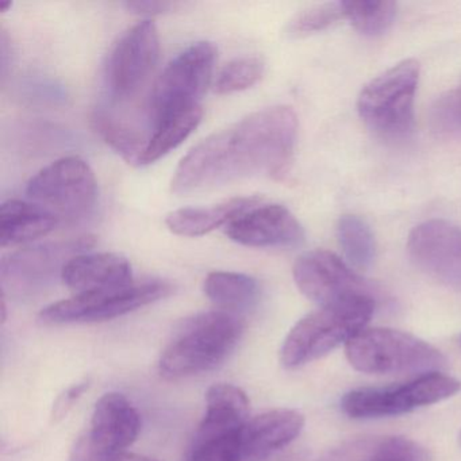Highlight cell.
<instances>
[{"label":"cell","instance_id":"11","mask_svg":"<svg viewBox=\"0 0 461 461\" xmlns=\"http://www.w3.org/2000/svg\"><path fill=\"white\" fill-rule=\"evenodd\" d=\"M141 420L120 393H104L94 409L90 429L77 442L71 461H115L136 441Z\"/></svg>","mask_w":461,"mask_h":461},{"label":"cell","instance_id":"30","mask_svg":"<svg viewBox=\"0 0 461 461\" xmlns=\"http://www.w3.org/2000/svg\"><path fill=\"white\" fill-rule=\"evenodd\" d=\"M364 453H366V444L357 442V444H352L350 447L331 453L322 461H363V458L366 457Z\"/></svg>","mask_w":461,"mask_h":461},{"label":"cell","instance_id":"3","mask_svg":"<svg viewBox=\"0 0 461 461\" xmlns=\"http://www.w3.org/2000/svg\"><path fill=\"white\" fill-rule=\"evenodd\" d=\"M377 301L355 298L321 306L295 323L283 342L280 361L288 369L299 368L333 352L366 329Z\"/></svg>","mask_w":461,"mask_h":461},{"label":"cell","instance_id":"32","mask_svg":"<svg viewBox=\"0 0 461 461\" xmlns=\"http://www.w3.org/2000/svg\"><path fill=\"white\" fill-rule=\"evenodd\" d=\"M115 461H156L153 458L145 457V456L136 455V453H123L122 456L117 458Z\"/></svg>","mask_w":461,"mask_h":461},{"label":"cell","instance_id":"22","mask_svg":"<svg viewBox=\"0 0 461 461\" xmlns=\"http://www.w3.org/2000/svg\"><path fill=\"white\" fill-rule=\"evenodd\" d=\"M339 247L350 266L368 269L376 258V242L366 221L356 215H342L337 225Z\"/></svg>","mask_w":461,"mask_h":461},{"label":"cell","instance_id":"25","mask_svg":"<svg viewBox=\"0 0 461 461\" xmlns=\"http://www.w3.org/2000/svg\"><path fill=\"white\" fill-rule=\"evenodd\" d=\"M264 68L266 67L261 59H234L221 69L215 80L214 91L220 95H228L248 90L260 82Z\"/></svg>","mask_w":461,"mask_h":461},{"label":"cell","instance_id":"1","mask_svg":"<svg viewBox=\"0 0 461 461\" xmlns=\"http://www.w3.org/2000/svg\"><path fill=\"white\" fill-rule=\"evenodd\" d=\"M298 117L291 107H267L202 140L172 177L176 195L203 193L252 177L280 179L293 161Z\"/></svg>","mask_w":461,"mask_h":461},{"label":"cell","instance_id":"10","mask_svg":"<svg viewBox=\"0 0 461 461\" xmlns=\"http://www.w3.org/2000/svg\"><path fill=\"white\" fill-rule=\"evenodd\" d=\"M215 60V45L199 41L179 53L166 67L156 82L150 101L155 122L174 110L199 104V99L212 82Z\"/></svg>","mask_w":461,"mask_h":461},{"label":"cell","instance_id":"15","mask_svg":"<svg viewBox=\"0 0 461 461\" xmlns=\"http://www.w3.org/2000/svg\"><path fill=\"white\" fill-rule=\"evenodd\" d=\"M231 241L250 248L295 247L303 241V228L282 204H258L226 226Z\"/></svg>","mask_w":461,"mask_h":461},{"label":"cell","instance_id":"29","mask_svg":"<svg viewBox=\"0 0 461 461\" xmlns=\"http://www.w3.org/2000/svg\"><path fill=\"white\" fill-rule=\"evenodd\" d=\"M125 7L133 14L153 17V15L168 13L172 7H175V4L166 0H136V2H126Z\"/></svg>","mask_w":461,"mask_h":461},{"label":"cell","instance_id":"13","mask_svg":"<svg viewBox=\"0 0 461 461\" xmlns=\"http://www.w3.org/2000/svg\"><path fill=\"white\" fill-rule=\"evenodd\" d=\"M160 53L158 28L145 20L129 29L113 48L106 67V82L115 99L133 95L155 68Z\"/></svg>","mask_w":461,"mask_h":461},{"label":"cell","instance_id":"14","mask_svg":"<svg viewBox=\"0 0 461 461\" xmlns=\"http://www.w3.org/2000/svg\"><path fill=\"white\" fill-rule=\"evenodd\" d=\"M407 248L418 268L461 290L460 228L447 221H426L412 229Z\"/></svg>","mask_w":461,"mask_h":461},{"label":"cell","instance_id":"7","mask_svg":"<svg viewBox=\"0 0 461 461\" xmlns=\"http://www.w3.org/2000/svg\"><path fill=\"white\" fill-rule=\"evenodd\" d=\"M26 194L60 221L90 214L98 198V182L91 167L80 158H64L42 168L28 183Z\"/></svg>","mask_w":461,"mask_h":461},{"label":"cell","instance_id":"23","mask_svg":"<svg viewBox=\"0 0 461 461\" xmlns=\"http://www.w3.org/2000/svg\"><path fill=\"white\" fill-rule=\"evenodd\" d=\"M94 126L99 136L112 149L131 166L142 167L148 141H145L133 128L104 112L94 115Z\"/></svg>","mask_w":461,"mask_h":461},{"label":"cell","instance_id":"34","mask_svg":"<svg viewBox=\"0 0 461 461\" xmlns=\"http://www.w3.org/2000/svg\"><path fill=\"white\" fill-rule=\"evenodd\" d=\"M457 345L458 347L461 348V334H458V337H457Z\"/></svg>","mask_w":461,"mask_h":461},{"label":"cell","instance_id":"28","mask_svg":"<svg viewBox=\"0 0 461 461\" xmlns=\"http://www.w3.org/2000/svg\"><path fill=\"white\" fill-rule=\"evenodd\" d=\"M368 461H429L425 447L406 437H391L380 442Z\"/></svg>","mask_w":461,"mask_h":461},{"label":"cell","instance_id":"20","mask_svg":"<svg viewBox=\"0 0 461 461\" xmlns=\"http://www.w3.org/2000/svg\"><path fill=\"white\" fill-rule=\"evenodd\" d=\"M203 118L201 104L182 107L164 115L155 122V131L148 140L142 166L155 163L176 149L198 128Z\"/></svg>","mask_w":461,"mask_h":461},{"label":"cell","instance_id":"4","mask_svg":"<svg viewBox=\"0 0 461 461\" xmlns=\"http://www.w3.org/2000/svg\"><path fill=\"white\" fill-rule=\"evenodd\" d=\"M356 371L371 375L431 374L447 368L445 356L433 345L395 329H364L345 345Z\"/></svg>","mask_w":461,"mask_h":461},{"label":"cell","instance_id":"5","mask_svg":"<svg viewBox=\"0 0 461 461\" xmlns=\"http://www.w3.org/2000/svg\"><path fill=\"white\" fill-rule=\"evenodd\" d=\"M418 82L417 61L404 60L391 67L361 90L357 99L361 120L383 139H407L414 129Z\"/></svg>","mask_w":461,"mask_h":461},{"label":"cell","instance_id":"17","mask_svg":"<svg viewBox=\"0 0 461 461\" xmlns=\"http://www.w3.org/2000/svg\"><path fill=\"white\" fill-rule=\"evenodd\" d=\"M304 417L296 410L276 409L248 420L242 429L244 461H263L301 434Z\"/></svg>","mask_w":461,"mask_h":461},{"label":"cell","instance_id":"27","mask_svg":"<svg viewBox=\"0 0 461 461\" xmlns=\"http://www.w3.org/2000/svg\"><path fill=\"white\" fill-rule=\"evenodd\" d=\"M429 118L431 129L438 136H461V82L437 98Z\"/></svg>","mask_w":461,"mask_h":461},{"label":"cell","instance_id":"26","mask_svg":"<svg viewBox=\"0 0 461 461\" xmlns=\"http://www.w3.org/2000/svg\"><path fill=\"white\" fill-rule=\"evenodd\" d=\"M347 20L344 4L342 2H329V4L317 5L298 13L287 23L285 33L293 39L306 37L310 34L320 33L333 26L339 21Z\"/></svg>","mask_w":461,"mask_h":461},{"label":"cell","instance_id":"31","mask_svg":"<svg viewBox=\"0 0 461 461\" xmlns=\"http://www.w3.org/2000/svg\"><path fill=\"white\" fill-rule=\"evenodd\" d=\"M86 388H87V385H86V383H82V384L75 385V387H72L71 390L66 393V396L61 399L60 404L58 406L61 414H63L64 410H66L67 407L71 406V404L74 403V402L77 401L83 393H85Z\"/></svg>","mask_w":461,"mask_h":461},{"label":"cell","instance_id":"2","mask_svg":"<svg viewBox=\"0 0 461 461\" xmlns=\"http://www.w3.org/2000/svg\"><path fill=\"white\" fill-rule=\"evenodd\" d=\"M241 321L228 312H201L187 318L158 361L164 379L177 380L217 368L241 339Z\"/></svg>","mask_w":461,"mask_h":461},{"label":"cell","instance_id":"6","mask_svg":"<svg viewBox=\"0 0 461 461\" xmlns=\"http://www.w3.org/2000/svg\"><path fill=\"white\" fill-rule=\"evenodd\" d=\"M461 383L442 372L420 375L410 382L382 388H357L345 393L341 409L353 420L396 417L455 396Z\"/></svg>","mask_w":461,"mask_h":461},{"label":"cell","instance_id":"8","mask_svg":"<svg viewBox=\"0 0 461 461\" xmlns=\"http://www.w3.org/2000/svg\"><path fill=\"white\" fill-rule=\"evenodd\" d=\"M174 285L164 280L131 283L117 290L75 294L72 298L45 307L40 314L47 325L99 322L128 314L171 295Z\"/></svg>","mask_w":461,"mask_h":461},{"label":"cell","instance_id":"19","mask_svg":"<svg viewBox=\"0 0 461 461\" xmlns=\"http://www.w3.org/2000/svg\"><path fill=\"white\" fill-rule=\"evenodd\" d=\"M261 203L258 196H240L209 207H185L169 212L166 225L177 236L199 237L233 222L237 217Z\"/></svg>","mask_w":461,"mask_h":461},{"label":"cell","instance_id":"35","mask_svg":"<svg viewBox=\"0 0 461 461\" xmlns=\"http://www.w3.org/2000/svg\"><path fill=\"white\" fill-rule=\"evenodd\" d=\"M460 444H461V433H460Z\"/></svg>","mask_w":461,"mask_h":461},{"label":"cell","instance_id":"16","mask_svg":"<svg viewBox=\"0 0 461 461\" xmlns=\"http://www.w3.org/2000/svg\"><path fill=\"white\" fill-rule=\"evenodd\" d=\"M61 280L75 294L117 290L133 282L128 258L117 253H82L67 263Z\"/></svg>","mask_w":461,"mask_h":461},{"label":"cell","instance_id":"12","mask_svg":"<svg viewBox=\"0 0 461 461\" xmlns=\"http://www.w3.org/2000/svg\"><path fill=\"white\" fill-rule=\"evenodd\" d=\"M293 274L299 291L320 306L355 298H372L377 302L382 299L376 285L328 250L303 253L294 264Z\"/></svg>","mask_w":461,"mask_h":461},{"label":"cell","instance_id":"9","mask_svg":"<svg viewBox=\"0 0 461 461\" xmlns=\"http://www.w3.org/2000/svg\"><path fill=\"white\" fill-rule=\"evenodd\" d=\"M95 237L59 240L10 253L0 264L2 291L15 295H32L45 290L63 275L67 263L75 256L88 252Z\"/></svg>","mask_w":461,"mask_h":461},{"label":"cell","instance_id":"33","mask_svg":"<svg viewBox=\"0 0 461 461\" xmlns=\"http://www.w3.org/2000/svg\"><path fill=\"white\" fill-rule=\"evenodd\" d=\"M12 0H0V13H6L7 10L12 9Z\"/></svg>","mask_w":461,"mask_h":461},{"label":"cell","instance_id":"24","mask_svg":"<svg viewBox=\"0 0 461 461\" xmlns=\"http://www.w3.org/2000/svg\"><path fill=\"white\" fill-rule=\"evenodd\" d=\"M345 15L356 31L366 36H379L393 25L396 17V4L387 0H358L342 2Z\"/></svg>","mask_w":461,"mask_h":461},{"label":"cell","instance_id":"21","mask_svg":"<svg viewBox=\"0 0 461 461\" xmlns=\"http://www.w3.org/2000/svg\"><path fill=\"white\" fill-rule=\"evenodd\" d=\"M207 298L221 309L242 312L252 309L260 299L258 280L239 272H212L203 285Z\"/></svg>","mask_w":461,"mask_h":461},{"label":"cell","instance_id":"18","mask_svg":"<svg viewBox=\"0 0 461 461\" xmlns=\"http://www.w3.org/2000/svg\"><path fill=\"white\" fill-rule=\"evenodd\" d=\"M60 222L58 215L34 202L10 199L0 206V245L28 244L48 236Z\"/></svg>","mask_w":461,"mask_h":461}]
</instances>
